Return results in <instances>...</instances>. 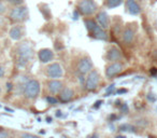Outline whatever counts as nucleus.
Returning <instances> with one entry per match:
<instances>
[{
  "instance_id": "nucleus-1",
  "label": "nucleus",
  "mask_w": 157,
  "mask_h": 138,
  "mask_svg": "<svg viewBox=\"0 0 157 138\" xmlns=\"http://www.w3.org/2000/svg\"><path fill=\"white\" fill-rule=\"evenodd\" d=\"M15 64L18 68H25L33 57V49L27 41L21 42L15 48Z\"/></svg>"
},
{
  "instance_id": "nucleus-2",
  "label": "nucleus",
  "mask_w": 157,
  "mask_h": 138,
  "mask_svg": "<svg viewBox=\"0 0 157 138\" xmlns=\"http://www.w3.org/2000/svg\"><path fill=\"white\" fill-rule=\"evenodd\" d=\"M23 95L28 101H35L41 92V84L37 79H29L23 84Z\"/></svg>"
},
{
  "instance_id": "nucleus-3",
  "label": "nucleus",
  "mask_w": 157,
  "mask_h": 138,
  "mask_svg": "<svg viewBox=\"0 0 157 138\" xmlns=\"http://www.w3.org/2000/svg\"><path fill=\"white\" fill-rule=\"evenodd\" d=\"M8 18L11 23H13L14 25H23V23H25L26 21H28L29 18V11L28 8L26 6H20V7H14L11 9V11L9 12Z\"/></svg>"
},
{
  "instance_id": "nucleus-4",
  "label": "nucleus",
  "mask_w": 157,
  "mask_h": 138,
  "mask_svg": "<svg viewBox=\"0 0 157 138\" xmlns=\"http://www.w3.org/2000/svg\"><path fill=\"white\" fill-rule=\"evenodd\" d=\"M76 11L81 15L90 16L98 11V5L95 0H80L76 5Z\"/></svg>"
},
{
  "instance_id": "nucleus-5",
  "label": "nucleus",
  "mask_w": 157,
  "mask_h": 138,
  "mask_svg": "<svg viewBox=\"0 0 157 138\" xmlns=\"http://www.w3.org/2000/svg\"><path fill=\"white\" fill-rule=\"evenodd\" d=\"M99 82H100V73L96 69H93L87 75V77L85 78V85H84V88L88 92H94L98 88Z\"/></svg>"
},
{
  "instance_id": "nucleus-6",
  "label": "nucleus",
  "mask_w": 157,
  "mask_h": 138,
  "mask_svg": "<svg viewBox=\"0 0 157 138\" xmlns=\"http://www.w3.org/2000/svg\"><path fill=\"white\" fill-rule=\"evenodd\" d=\"M45 76L50 80H59L63 76V69L59 63H52L46 66Z\"/></svg>"
},
{
  "instance_id": "nucleus-7",
  "label": "nucleus",
  "mask_w": 157,
  "mask_h": 138,
  "mask_svg": "<svg viewBox=\"0 0 157 138\" xmlns=\"http://www.w3.org/2000/svg\"><path fill=\"white\" fill-rule=\"evenodd\" d=\"M123 69H124V66H123V64H121L120 61L110 63L109 65L105 67V77H107L108 79H112V78H114L115 76L120 75L123 71Z\"/></svg>"
},
{
  "instance_id": "nucleus-8",
  "label": "nucleus",
  "mask_w": 157,
  "mask_h": 138,
  "mask_svg": "<svg viewBox=\"0 0 157 138\" xmlns=\"http://www.w3.org/2000/svg\"><path fill=\"white\" fill-rule=\"evenodd\" d=\"M76 69H78V75H88L93 70V61L90 59V57H83L81 61H78Z\"/></svg>"
},
{
  "instance_id": "nucleus-9",
  "label": "nucleus",
  "mask_w": 157,
  "mask_h": 138,
  "mask_svg": "<svg viewBox=\"0 0 157 138\" xmlns=\"http://www.w3.org/2000/svg\"><path fill=\"white\" fill-rule=\"evenodd\" d=\"M25 34H26V29L24 25H13L9 30V37L14 41H18L24 37Z\"/></svg>"
},
{
  "instance_id": "nucleus-10",
  "label": "nucleus",
  "mask_w": 157,
  "mask_h": 138,
  "mask_svg": "<svg viewBox=\"0 0 157 138\" xmlns=\"http://www.w3.org/2000/svg\"><path fill=\"white\" fill-rule=\"evenodd\" d=\"M46 88H48V93L52 96H54L60 93V91L63 89V83L60 80H48L46 83Z\"/></svg>"
},
{
  "instance_id": "nucleus-11",
  "label": "nucleus",
  "mask_w": 157,
  "mask_h": 138,
  "mask_svg": "<svg viewBox=\"0 0 157 138\" xmlns=\"http://www.w3.org/2000/svg\"><path fill=\"white\" fill-rule=\"evenodd\" d=\"M38 58H39L40 63L48 64L54 59V52L51 49H41L38 52Z\"/></svg>"
},
{
  "instance_id": "nucleus-12",
  "label": "nucleus",
  "mask_w": 157,
  "mask_h": 138,
  "mask_svg": "<svg viewBox=\"0 0 157 138\" xmlns=\"http://www.w3.org/2000/svg\"><path fill=\"white\" fill-rule=\"evenodd\" d=\"M121 58H122V53H121V51L118 50L117 48H115V46L110 48L109 50H108L107 54H105V59H107V61H109V63H116V61H118Z\"/></svg>"
},
{
  "instance_id": "nucleus-13",
  "label": "nucleus",
  "mask_w": 157,
  "mask_h": 138,
  "mask_svg": "<svg viewBox=\"0 0 157 138\" xmlns=\"http://www.w3.org/2000/svg\"><path fill=\"white\" fill-rule=\"evenodd\" d=\"M96 20H97V24L101 27L102 29H108L110 26V18L108 15V13L105 11H100L97 13L96 15Z\"/></svg>"
},
{
  "instance_id": "nucleus-14",
  "label": "nucleus",
  "mask_w": 157,
  "mask_h": 138,
  "mask_svg": "<svg viewBox=\"0 0 157 138\" xmlns=\"http://www.w3.org/2000/svg\"><path fill=\"white\" fill-rule=\"evenodd\" d=\"M74 96V91L71 88H63L60 91V93L58 94V101H61L63 104L69 103L70 101H72Z\"/></svg>"
},
{
  "instance_id": "nucleus-15",
  "label": "nucleus",
  "mask_w": 157,
  "mask_h": 138,
  "mask_svg": "<svg viewBox=\"0 0 157 138\" xmlns=\"http://www.w3.org/2000/svg\"><path fill=\"white\" fill-rule=\"evenodd\" d=\"M126 8L131 15H138L141 13V7L137 0H126Z\"/></svg>"
},
{
  "instance_id": "nucleus-16",
  "label": "nucleus",
  "mask_w": 157,
  "mask_h": 138,
  "mask_svg": "<svg viewBox=\"0 0 157 138\" xmlns=\"http://www.w3.org/2000/svg\"><path fill=\"white\" fill-rule=\"evenodd\" d=\"M122 39L125 43L130 44L135 39V31L130 28V27H126L122 33Z\"/></svg>"
},
{
  "instance_id": "nucleus-17",
  "label": "nucleus",
  "mask_w": 157,
  "mask_h": 138,
  "mask_svg": "<svg viewBox=\"0 0 157 138\" xmlns=\"http://www.w3.org/2000/svg\"><path fill=\"white\" fill-rule=\"evenodd\" d=\"M90 36L94 37L95 39H98V40H108L107 33H105V29L101 28L99 25L92 31V33H90Z\"/></svg>"
},
{
  "instance_id": "nucleus-18",
  "label": "nucleus",
  "mask_w": 157,
  "mask_h": 138,
  "mask_svg": "<svg viewBox=\"0 0 157 138\" xmlns=\"http://www.w3.org/2000/svg\"><path fill=\"white\" fill-rule=\"evenodd\" d=\"M120 132H129V133H137V127L130 123H124V124L118 126Z\"/></svg>"
},
{
  "instance_id": "nucleus-19",
  "label": "nucleus",
  "mask_w": 157,
  "mask_h": 138,
  "mask_svg": "<svg viewBox=\"0 0 157 138\" xmlns=\"http://www.w3.org/2000/svg\"><path fill=\"white\" fill-rule=\"evenodd\" d=\"M84 25H85V27H86V29H87L88 34H90L95 28H96L97 26H98L97 22H95L93 18H85V20H84Z\"/></svg>"
},
{
  "instance_id": "nucleus-20",
  "label": "nucleus",
  "mask_w": 157,
  "mask_h": 138,
  "mask_svg": "<svg viewBox=\"0 0 157 138\" xmlns=\"http://www.w3.org/2000/svg\"><path fill=\"white\" fill-rule=\"evenodd\" d=\"M123 3V0H105V6L108 9H114L120 7Z\"/></svg>"
},
{
  "instance_id": "nucleus-21",
  "label": "nucleus",
  "mask_w": 157,
  "mask_h": 138,
  "mask_svg": "<svg viewBox=\"0 0 157 138\" xmlns=\"http://www.w3.org/2000/svg\"><path fill=\"white\" fill-rule=\"evenodd\" d=\"M148 125V121L144 120V119H138V120L135 121V126L138 127H145Z\"/></svg>"
},
{
  "instance_id": "nucleus-22",
  "label": "nucleus",
  "mask_w": 157,
  "mask_h": 138,
  "mask_svg": "<svg viewBox=\"0 0 157 138\" xmlns=\"http://www.w3.org/2000/svg\"><path fill=\"white\" fill-rule=\"evenodd\" d=\"M7 2L9 5L13 6L14 8V7H20V6H24L25 0H7Z\"/></svg>"
},
{
  "instance_id": "nucleus-23",
  "label": "nucleus",
  "mask_w": 157,
  "mask_h": 138,
  "mask_svg": "<svg viewBox=\"0 0 157 138\" xmlns=\"http://www.w3.org/2000/svg\"><path fill=\"white\" fill-rule=\"evenodd\" d=\"M18 138H40V137L35 135V134L27 133V132H22V133L18 134Z\"/></svg>"
},
{
  "instance_id": "nucleus-24",
  "label": "nucleus",
  "mask_w": 157,
  "mask_h": 138,
  "mask_svg": "<svg viewBox=\"0 0 157 138\" xmlns=\"http://www.w3.org/2000/svg\"><path fill=\"white\" fill-rule=\"evenodd\" d=\"M45 101H48V104H50V105H57V104H58V101H59L56 97L52 96V95H48V96H46Z\"/></svg>"
},
{
  "instance_id": "nucleus-25",
  "label": "nucleus",
  "mask_w": 157,
  "mask_h": 138,
  "mask_svg": "<svg viewBox=\"0 0 157 138\" xmlns=\"http://www.w3.org/2000/svg\"><path fill=\"white\" fill-rule=\"evenodd\" d=\"M114 90H115V84L112 83L111 85L108 86V89L105 90V96H111V95L114 93Z\"/></svg>"
},
{
  "instance_id": "nucleus-26",
  "label": "nucleus",
  "mask_w": 157,
  "mask_h": 138,
  "mask_svg": "<svg viewBox=\"0 0 157 138\" xmlns=\"http://www.w3.org/2000/svg\"><path fill=\"white\" fill-rule=\"evenodd\" d=\"M11 135L9 129L7 128H0V138H8Z\"/></svg>"
},
{
  "instance_id": "nucleus-27",
  "label": "nucleus",
  "mask_w": 157,
  "mask_h": 138,
  "mask_svg": "<svg viewBox=\"0 0 157 138\" xmlns=\"http://www.w3.org/2000/svg\"><path fill=\"white\" fill-rule=\"evenodd\" d=\"M7 10H8V8H7V6H6V3L3 2L2 0H0V16L3 15V14L7 12Z\"/></svg>"
},
{
  "instance_id": "nucleus-28",
  "label": "nucleus",
  "mask_w": 157,
  "mask_h": 138,
  "mask_svg": "<svg viewBox=\"0 0 157 138\" xmlns=\"http://www.w3.org/2000/svg\"><path fill=\"white\" fill-rule=\"evenodd\" d=\"M120 109H121V111L123 112V113H128V111H129V108H128V105H127L126 103H122L121 104V106H120Z\"/></svg>"
},
{
  "instance_id": "nucleus-29",
  "label": "nucleus",
  "mask_w": 157,
  "mask_h": 138,
  "mask_svg": "<svg viewBox=\"0 0 157 138\" xmlns=\"http://www.w3.org/2000/svg\"><path fill=\"white\" fill-rule=\"evenodd\" d=\"M147 99L151 101V103H155V101H157V97L155 94H153V93H148L147 94Z\"/></svg>"
},
{
  "instance_id": "nucleus-30",
  "label": "nucleus",
  "mask_w": 157,
  "mask_h": 138,
  "mask_svg": "<svg viewBox=\"0 0 157 138\" xmlns=\"http://www.w3.org/2000/svg\"><path fill=\"white\" fill-rule=\"evenodd\" d=\"M5 76H6V67L0 64V79L5 78Z\"/></svg>"
},
{
  "instance_id": "nucleus-31",
  "label": "nucleus",
  "mask_w": 157,
  "mask_h": 138,
  "mask_svg": "<svg viewBox=\"0 0 157 138\" xmlns=\"http://www.w3.org/2000/svg\"><path fill=\"white\" fill-rule=\"evenodd\" d=\"M78 82H80V84H82V85H85V79H84V77L82 75H78Z\"/></svg>"
},
{
  "instance_id": "nucleus-32",
  "label": "nucleus",
  "mask_w": 157,
  "mask_h": 138,
  "mask_svg": "<svg viewBox=\"0 0 157 138\" xmlns=\"http://www.w3.org/2000/svg\"><path fill=\"white\" fill-rule=\"evenodd\" d=\"M101 104H102V101H96L95 103V105H94V108L95 109H97V108H99L101 106Z\"/></svg>"
},
{
  "instance_id": "nucleus-33",
  "label": "nucleus",
  "mask_w": 157,
  "mask_h": 138,
  "mask_svg": "<svg viewBox=\"0 0 157 138\" xmlns=\"http://www.w3.org/2000/svg\"><path fill=\"white\" fill-rule=\"evenodd\" d=\"M56 116H57V118H61V116H63L60 110H57V111H56Z\"/></svg>"
},
{
  "instance_id": "nucleus-34",
  "label": "nucleus",
  "mask_w": 157,
  "mask_h": 138,
  "mask_svg": "<svg viewBox=\"0 0 157 138\" xmlns=\"http://www.w3.org/2000/svg\"><path fill=\"white\" fill-rule=\"evenodd\" d=\"M126 92H127L126 89H121V90H118L116 93H117V94H122V93H126Z\"/></svg>"
},
{
  "instance_id": "nucleus-35",
  "label": "nucleus",
  "mask_w": 157,
  "mask_h": 138,
  "mask_svg": "<svg viewBox=\"0 0 157 138\" xmlns=\"http://www.w3.org/2000/svg\"><path fill=\"white\" fill-rule=\"evenodd\" d=\"M88 138H99V136L97 135L96 133H95V134H93L92 136H90V137H88Z\"/></svg>"
},
{
  "instance_id": "nucleus-36",
  "label": "nucleus",
  "mask_w": 157,
  "mask_h": 138,
  "mask_svg": "<svg viewBox=\"0 0 157 138\" xmlns=\"http://www.w3.org/2000/svg\"><path fill=\"white\" fill-rule=\"evenodd\" d=\"M115 138H127L125 135H117V136H115Z\"/></svg>"
},
{
  "instance_id": "nucleus-37",
  "label": "nucleus",
  "mask_w": 157,
  "mask_h": 138,
  "mask_svg": "<svg viewBox=\"0 0 157 138\" xmlns=\"http://www.w3.org/2000/svg\"><path fill=\"white\" fill-rule=\"evenodd\" d=\"M154 27H155V29L157 30V20L155 21V23H154Z\"/></svg>"
},
{
  "instance_id": "nucleus-38",
  "label": "nucleus",
  "mask_w": 157,
  "mask_h": 138,
  "mask_svg": "<svg viewBox=\"0 0 157 138\" xmlns=\"http://www.w3.org/2000/svg\"><path fill=\"white\" fill-rule=\"evenodd\" d=\"M1 94H2V86L0 84V96H1Z\"/></svg>"
},
{
  "instance_id": "nucleus-39",
  "label": "nucleus",
  "mask_w": 157,
  "mask_h": 138,
  "mask_svg": "<svg viewBox=\"0 0 157 138\" xmlns=\"http://www.w3.org/2000/svg\"><path fill=\"white\" fill-rule=\"evenodd\" d=\"M8 138H16V137H15V136H14V135H10Z\"/></svg>"
}]
</instances>
